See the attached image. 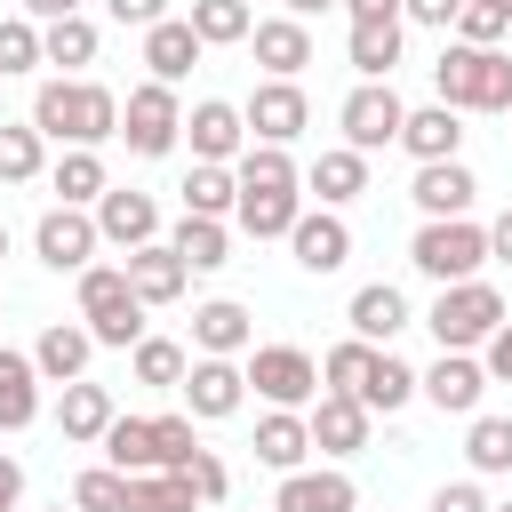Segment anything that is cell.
<instances>
[{
  "mask_svg": "<svg viewBox=\"0 0 512 512\" xmlns=\"http://www.w3.org/2000/svg\"><path fill=\"white\" fill-rule=\"evenodd\" d=\"M56 512H64V504H56ZM72 512H80V504H72Z\"/></svg>",
  "mask_w": 512,
  "mask_h": 512,
  "instance_id": "obj_61",
  "label": "cell"
},
{
  "mask_svg": "<svg viewBox=\"0 0 512 512\" xmlns=\"http://www.w3.org/2000/svg\"><path fill=\"white\" fill-rule=\"evenodd\" d=\"M192 480L184 472H128V512H192Z\"/></svg>",
  "mask_w": 512,
  "mask_h": 512,
  "instance_id": "obj_34",
  "label": "cell"
},
{
  "mask_svg": "<svg viewBox=\"0 0 512 512\" xmlns=\"http://www.w3.org/2000/svg\"><path fill=\"white\" fill-rule=\"evenodd\" d=\"M248 384H256L272 408H304V400L320 392V368H312L296 344H264V352L248 360Z\"/></svg>",
  "mask_w": 512,
  "mask_h": 512,
  "instance_id": "obj_8",
  "label": "cell"
},
{
  "mask_svg": "<svg viewBox=\"0 0 512 512\" xmlns=\"http://www.w3.org/2000/svg\"><path fill=\"white\" fill-rule=\"evenodd\" d=\"M456 8H464V0H400V16H416V24H440V32L456 24Z\"/></svg>",
  "mask_w": 512,
  "mask_h": 512,
  "instance_id": "obj_53",
  "label": "cell"
},
{
  "mask_svg": "<svg viewBox=\"0 0 512 512\" xmlns=\"http://www.w3.org/2000/svg\"><path fill=\"white\" fill-rule=\"evenodd\" d=\"M304 432H312V448L352 456V448H368V408H360L352 392H320V408L304 416Z\"/></svg>",
  "mask_w": 512,
  "mask_h": 512,
  "instance_id": "obj_13",
  "label": "cell"
},
{
  "mask_svg": "<svg viewBox=\"0 0 512 512\" xmlns=\"http://www.w3.org/2000/svg\"><path fill=\"white\" fill-rule=\"evenodd\" d=\"M56 424H64V440H104V424H112V392L104 384H64V408H56Z\"/></svg>",
  "mask_w": 512,
  "mask_h": 512,
  "instance_id": "obj_29",
  "label": "cell"
},
{
  "mask_svg": "<svg viewBox=\"0 0 512 512\" xmlns=\"http://www.w3.org/2000/svg\"><path fill=\"white\" fill-rule=\"evenodd\" d=\"M72 504L80 512H128V472H112V464L104 472H80L72 480Z\"/></svg>",
  "mask_w": 512,
  "mask_h": 512,
  "instance_id": "obj_45",
  "label": "cell"
},
{
  "mask_svg": "<svg viewBox=\"0 0 512 512\" xmlns=\"http://www.w3.org/2000/svg\"><path fill=\"white\" fill-rule=\"evenodd\" d=\"M472 192H480V184H472L464 160H416V192H408V200H416L424 216H464Z\"/></svg>",
  "mask_w": 512,
  "mask_h": 512,
  "instance_id": "obj_15",
  "label": "cell"
},
{
  "mask_svg": "<svg viewBox=\"0 0 512 512\" xmlns=\"http://www.w3.org/2000/svg\"><path fill=\"white\" fill-rule=\"evenodd\" d=\"M120 136H128V152H144V160H160L176 136H184V112H176V88L168 80H144V88H128V112H120Z\"/></svg>",
  "mask_w": 512,
  "mask_h": 512,
  "instance_id": "obj_6",
  "label": "cell"
},
{
  "mask_svg": "<svg viewBox=\"0 0 512 512\" xmlns=\"http://www.w3.org/2000/svg\"><path fill=\"white\" fill-rule=\"evenodd\" d=\"M488 512H512V504H488Z\"/></svg>",
  "mask_w": 512,
  "mask_h": 512,
  "instance_id": "obj_60",
  "label": "cell"
},
{
  "mask_svg": "<svg viewBox=\"0 0 512 512\" xmlns=\"http://www.w3.org/2000/svg\"><path fill=\"white\" fill-rule=\"evenodd\" d=\"M192 344H200V352H224V360H232V352L248 344V304H232V296L200 304V312H192Z\"/></svg>",
  "mask_w": 512,
  "mask_h": 512,
  "instance_id": "obj_27",
  "label": "cell"
},
{
  "mask_svg": "<svg viewBox=\"0 0 512 512\" xmlns=\"http://www.w3.org/2000/svg\"><path fill=\"white\" fill-rule=\"evenodd\" d=\"M400 328H408V296H400L392 280H376V288L352 296V336H360V344H392Z\"/></svg>",
  "mask_w": 512,
  "mask_h": 512,
  "instance_id": "obj_22",
  "label": "cell"
},
{
  "mask_svg": "<svg viewBox=\"0 0 512 512\" xmlns=\"http://www.w3.org/2000/svg\"><path fill=\"white\" fill-rule=\"evenodd\" d=\"M352 24H400V0H344Z\"/></svg>",
  "mask_w": 512,
  "mask_h": 512,
  "instance_id": "obj_54",
  "label": "cell"
},
{
  "mask_svg": "<svg viewBox=\"0 0 512 512\" xmlns=\"http://www.w3.org/2000/svg\"><path fill=\"white\" fill-rule=\"evenodd\" d=\"M80 320L96 344H136L144 336V296L128 288V264H88L80 272Z\"/></svg>",
  "mask_w": 512,
  "mask_h": 512,
  "instance_id": "obj_3",
  "label": "cell"
},
{
  "mask_svg": "<svg viewBox=\"0 0 512 512\" xmlns=\"http://www.w3.org/2000/svg\"><path fill=\"white\" fill-rule=\"evenodd\" d=\"M232 216H240V232H248V240H272V232H288L304 208H296V192H240V200H232Z\"/></svg>",
  "mask_w": 512,
  "mask_h": 512,
  "instance_id": "obj_33",
  "label": "cell"
},
{
  "mask_svg": "<svg viewBox=\"0 0 512 512\" xmlns=\"http://www.w3.org/2000/svg\"><path fill=\"white\" fill-rule=\"evenodd\" d=\"M32 416H40V368H32V352L0 344V432H24Z\"/></svg>",
  "mask_w": 512,
  "mask_h": 512,
  "instance_id": "obj_21",
  "label": "cell"
},
{
  "mask_svg": "<svg viewBox=\"0 0 512 512\" xmlns=\"http://www.w3.org/2000/svg\"><path fill=\"white\" fill-rule=\"evenodd\" d=\"M408 264L424 272V280H472L480 264H488V232L480 224H464V216H432L416 240H408Z\"/></svg>",
  "mask_w": 512,
  "mask_h": 512,
  "instance_id": "obj_4",
  "label": "cell"
},
{
  "mask_svg": "<svg viewBox=\"0 0 512 512\" xmlns=\"http://www.w3.org/2000/svg\"><path fill=\"white\" fill-rule=\"evenodd\" d=\"M368 352H376V344H360V336H352V344H336V352L320 360L328 392H360V376H368Z\"/></svg>",
  "mask_w": 512,
  "mask_h": 512,
  "instance_id": "obj_48",
  "label": "cell"
},
{
  "mask_svg": "<svg viewBox=\"0 0 512 512\" xmlns=\"http://www.w3.org/2000/svg\"><path fill=\"white\" fill-rule=\"evenodd\" d=\"M0 256H8V224H0Z\"/></svg>",
  "mask_w": 512,
  "mask_h": 512,
  "instance_id": "obj_59",
  "label": "cell"
},
{
  "mask_svg": "<svg viewBox=\"0 0 512 512\" xmlns=\"http://www.w3.org/2000/svg\"><path fill=\"white\" fill-rule=\"evenodd\" d=\"M192 32H200V48H224V40H248V0H192V16H184Z\"/></svg>",
  "mask_w": 512,
  "mask_h": 512,
  "instance_id": "obj_37",
  "label": "cell"
},
{
  "mask_svg": "<svg viewBox=\"0 0 512 512\" xmlns=\"http://www.w3.org/2000/svg\"><path fill=\"white\" fill-rule=\"evenodd\" d=\"M392 64H400V24H352V72L392 80Z\"/></svg>",
  "mask_w": 512,
  "mask_h": 512,
  "instance_id": "obj_35",
  "label": "cell"
},
{
  "mask_svg": "<svg viewBox=\"0 0 512 512\" xmlns=\"http://www.w3.org/2000/svg\"><path fill=\"white\" fill-rule=\"evenodd\" d=\"M160 16H168V0H112V24H136V32H144V24H160Z\"/></svg>",
  "mask_w": 512,
  "mask_h": 512,
  "instance_id": "obj_51",
  "label": "cell"
},
{
  "mask_svg": "<svg viewBox=\"0 0 512 512\" xmlns=\"http://www.w3.org/2000/svg\"><path fill=\"white\" fill-rule=\"evenodd\" d=\"M184 256L176 248H160V240H144V248H128V288L144 296V304H176L184 296Z\"/></svg>",
  "mask_w": 512,
  "mask_h": 512,
  "instance_id": "obj_19",
  "label": "cell"
},
{
  "mask_svg": "<svg viewBox=\"0 0 512 512\" xmlns=\"http://www.w3.org/2000/svg\"><path fill=\"white\" fill-rule=\"evenodd\" d=\"M240 392H248V376H240L224 352H200V368H184V400H192V416H232Z\"/></svg>",
  "mask_w": 512,
  "mask_h": 512,
  "instance_id": "obj_16",
  "label": "cell"
},
{
  "mask_svg": "<svg viewBox=\"0 0 512 512\" xmlns=\"http://www.w3.org/2000/svg\"><path fill=\"white\" fill-rule=\"evenodd\" d=\"M32 248H40L48 272H88V256H96V216H80V208H48L40 232H32Z\"/></svg>",
  "mask_w": 512,
  "mask_h": 512,
  "instance_id": "obj_9",
  "label": "cell"
},
{
  "mask_svg": "<svg viewBox=\"0 0 512 512\" xmlns=\"http://www.w3.org/2000/svg\"><path fill=\"white\" fill-rule=\"evenodd\" d=\"M496 320H504V296H496L488 280H448L440 304H432V336H440V352H472V344H488Z\"/></svg>",
  "mask_w": 512,
  "mask_h": 512,
  "instance_id": "obj_5",
  "label": "cell"
},
{
  "mask_svg": "<svg viewBox=\"0 0 512 512\" xmlns=\"http://www.w3.org/2000/svg\"><path fill=\"white\" fill-rule=\"evenodd\" d=\"M184 128H192V152H200V160H232L248 120H240L232 104H216V96H208V104H192V120H184Z\"/></svg>",
  "mask_w": 512,
  "mask_h": 512,
  "instance_id": "obj_26",
  "label": "cell"
},
{
  "mask_svg": "<svg viewBox=\"0 0 512 512\" xmlns=\"http://www.w3.org/2000/svg\"><path fill=\"white\" fill-rule=\"evenodd\" d=\"M496 384H512V320H496V336H488V360H480Z\"/></svg>",
  "mask_w": 512,
  "mask_h": 512,
  "instance_id": "obj_50",
  "label": "cell"
},
{
  "mask_svg": "<svg viewBox=\"0 0 512 512\" xmlns=\"http://www.w3.org/2000/svg\"><path fill=\"white\" fill-rule=\"evenodd\" d=\"M320 8H336V0H288V16H320Z\"/></svg>",
  "mask_w": 512,
  "mask_h": 512,
  "instance_id": "obj_58",
  "label": "cell"
},
{
  "mask_svg": "<svg viewBox=\"0 0 512 512\" xmlns=\"http://www.w3.org/2000/svg\"><path fill=\"white\" fill-rule=\"evenodd\" d=\"M40 64H96V24L88 16H56L40 32Z\"/></svg>",
  "mask_w": 512,
  "mask_h": 512,
  "instance_id": "obj_38",
  "label": "cell"
},
{
  "mask_svg": "<svg viewBox=\"0 0 512 512\" xmlns=\"http://www.w3.org/2000/svg\"><path fill=\"white\" fill-rule=\"evenodd\" d=\"M344 144L352 152H384V144H400V120H408V104L392 96V80H360L352 96H344Z\"/></svg>",
  "mask_w": 512,
  "mask_h": 512,
  "instance_id": "obj_7",
  "label": "cell"
},
{
  "mask_svg": "<svg viewBox=\"0 0 512 512\" xmlns=\"http://www.w3.org/2000/svg\"><path fill=\"white\" fill-rule=\"evenodd\" d=\"M456 32H464V48H496L512 32V0H464L456 8Z\"/></svg>",
  "mask_w": 512,
  "mask_h": 512,
  "instance_id": "obj_42",
  "label": "cell"
},
{
  "mask_svg": "<svg viewBox=\"0 0 512 512\" xmlns=\"http://www.w3.org/2000/svg\"><path fill=\"white\" fill-rule=\"evenodd\" d=\"M152 232H160L152 192H112V184H104V200H96V240H112V248H144Z\"/></svg>",
  "mask_w": 512,
  "mask_h": 512,
  "instance_id": "obj_12",
  "label": "cell"
},
{
  "mask_svg": "<svg viewBox=\"0 0 512 512\" xmlns=\"http://www.w3.org/2000/svg\"><path fill=\"white\" fill-rule=\"evenodd\" d=\"M88 352H96V336H88V328H64V320H56V328H48L40 344H32V368H40V376H56V384H72V376L88 368Z\"/></svg>",
  "mask_w": 512,
  "mask_h": 512,
  "instance_id": "obj_28",
  "label": "cell"
},
{
  "mask_svg": "<svg viewBox=\"0 0 512 512\" xmlns=\"http://www.w3.org/2000/svg\"><path fill=\"white\" fill-rule=\"evenodd\" d=\"M432 88L448 112H512V56L504 48H440L432 64Z\"/></svg>",
  "mask_w": 512,
  "mask_h": 512,
  "instance_id": "obj_2",
  "label": "cell"
},
{
  "mask_svg": "<svg viewBox=\"0 0 512 512\" xmlns=\"http://www.w3.org/2000/svg\"><path fill=\"white\" fill-rule=\"evenodd\" d=\"M416 392H424L440 416H472V408H480V392H488V368H480V360H464V352H440V360L416 376Z\"/></svg>",
  "mask_w": 512,
  "mask_h": 512,
  "instance_id": "obj_10",
  "label": "cell"
},
{
  "mask_svg": "<svg viewBox=\"0 0 512 512\" xmlns=\"http://www.w3.org/2000/svg\"><path fill=\"white\" fill-rule=\"evenodd\" d=\"M304 448H312V432H304V416H296V408H272V416L256 424V464L296 472V464H304Z\"/></svg>",
  "mask_w": 512,
  "mask_h": 512,
  "instance_id": "obj_25",
  "label": "cell"
},
{
  "mask_svg": "<svg viewBox=\"0 0 512 512\" xmlns=\"http://www.w3.org/2000/svg\"><path fill=\"white\" fill-rule=\"evenodd\" d=\"M432 512H488V496H480L472 480H456V488H440V496H432Z\"/></svg>",
  "mask_w": 512,
  "mask_h": 512,
  "instance_id": "obj_52",
  "label": "cell"
},
{
  "mask_svg": "<svg viewBox=\"0 0 512 512\" xmlns=\"http://www.w3.org/2000/svg\"><path fill=\"white\" fill-rule=\"evenodd\" d=\"M32 128L56 144H104V136H120V96L96 80H48L32 96Z\"/></svg>",
  "mask_w": 512,
  "mask_h": 512,
  "instance_id": "obj_1",
  "label": "cell"
},
{
  "mask_svg": "<svg viewBox=\"0 0 512 512\" xmlns=\"http://www.w3.org/2000/svg\"><path fill=\"white\" fill-rule=\"evenodd\" d=\"M16 496H24V464L0 456V512H16Z\"/></svg>",
  "mask_w": 512,
  "mask_h": 512,
  "instance_id": "obj_55",
  "label": "cell"
},
{
  "mask_svg": "<svg viewBox=\"0 0 512 512\" xmlns=\"http://www.w3.org/2000/svg\"><path fill=\"white\" fill-rule=\"evenodd\" d=\"M40 64V32L32 16H0V72H32Z\"/></svg>",
  "mask_w": 512,
  "mask_h": 512,
  "instance_id": "obj_47",
  "label": "cell"
},
{
  "mask_svg": "<svg viewBox=\"0 0 512 512\" xmlns=\"http://www.w3.org/2000/svg\"><path fill=\"white\" fill-rule=\"evenodd\" d=\"M168 248L184 256V272H216V264H232V256H224V248H232V240H224V216H184Z\"/></svg>",
  "mask_w": 512,
  "mask_h": 512,
  "instance_id": "obj_31",
  "label": "cell"
},
{
  "mask_svg": "<svg viewBox=\"0 0 512 512\" xmlns=\"http://www.w3.org/2000/svg\"><path fill=\"white\" fill-rule=\"evenodd\" d=\"M488 256H504V264H512V208L488 224Z\"/></svg>",
  "mask_w": 512,
  "mask_h": 512,
  "instance_id": "obj_56",
  "label": "cell"
},
{
  "mask_svg": "<svg viewBox=\"0 0 512 512\" xmlns=\"http://www.w3.org/2000/svg\"><path fill=\"white\" fill-rule=\"evenodd\" d=\"M248 40H256V64H264L272 80H296V72L312 64V32H304V16H272V24H248Z\"/></svg>",
  "mask_w": 512,
  "mask_h": 512,
  "instance_id": "obj_14",
  "label": "cell"
},
{
  "mask_svg": "<svg viewBox=\"0 0 512 512\" xmlns=\"http://www.w3.org/2000/svg\"><path fill=\"white\" fill-rule=\"evenodd\" d=\"M232 184L240 192H296V160L280 144H256V152H240V176Z\"/></svg>",
  "mask_w": 512,
  "mask_h": 512,
  "instance_id": "obj_39",
  "label": "cell"
},
{
  "mask_svg": "<svg viewBox=\"0 0 512 512\" xmlns=\"http://www.w3.org/2000/svg\"><path fill=\"white\" fill-rule=\"evenodd\" d=\"M288 248H296L304 272H344L352 232H344V216H296V224H288Z\"/></svg>",
  "mask_w": 512,
  "mask_h": 512,
  "instance_id": "obj_18",
  "label": "cell"
},
{
  "mask_svg": "<svg viewBox=\"0 0 512 512\" xmlns=\"http://www.w3.org/2000/svg\"><path fill=\"white\" fill-rule=\"evenodd\" d=\"M352 504L360 496L344 472H280V496H272V512H352Z\"/></svg>",
  "mask_w": 512,
  "mask_h": 512,
  "instance_id": "obj_20",
  "label": "cell"
},
{
  "mask_svg": "<svg viewBox=\"0 0 512 512\" xmlns=\"http://www.w3.org/2000/svg\"><path fill=\"white\" fill-rule=\"evenodd\" d=\"M104 456H112V472H160L152 416H112V424H104Z\"/></svg>",
  "mask_w": 512,
  "mask_h": 512,
  "instance_id": "obj_30",
  "label": "cell"
},
{
  "mask_svg": "<svg viewBox=\"0 0 512 512\" xmlns=\"http://www.w3.org/2000/svg\"><path fill=\"white\" fill-rule=\"evenodd\" d=\"M184 480H192V496H200V504H216V496H224V464H216L208 448H192V464H184Z\"/></svg>",
  "mask_w": 512,
  "mask_h": 512,
  "instance_id": "obj_49",
  "label": "cell"
},
{
  "mask_svg": "<svg viewBox=\"0 0 512 512\" xmlns=\"http://www.w3.org/2000/svg\"><path fill=\"white\" fill-rule=\"evenodd\" d=\"M400 144H408L416 160H456L464 128H456V112H448V104H424V112H408V120H400Z\"/></svg>",
  "mask_w": 512,
  "mask_h": 512,
  "instance_id": "obj_24",
  "label": "cell"
},
{
  "mask_svg": "<svg viewBox=\"0 0 512 512\" xmlns=\"http://www.w3.org/2000/svg\"><path fill=\"white\" fill-rule=\"evenodd\" d=\"M464 456H472V472H512V416H472Z\"/></svg>",
  "mask_w": 512,
  "mask_h": 512,
  "instance_id": "obj_41",
  "label": "cell"
},
{
  "mask_svg": "<svg viewBox=\"0 0 512 512\" xmlns=\"http://www.w3.org/2000/svg\"><path fill=\"white\" fill-rule=\"evenodd\" d=\"M144 64H152V80H184L192 64H200V32L184 24V16H160V24H144Z\"/></svg>",
  "mask_w": 512,
  "mask_h": 512,
  "instance_id": "obj_17",
  "label": "cell"
},
{
  "mask_svg": "<svg viewBox=\"0 0 512 512\" xmlns=\"http://www.w3.org/2000/svg\"><path fill=\"white\" fill-rule=\"evenodd\" d=\"M352 400H360L368 416H376V408L392 416V408H408V400H416V368H408V360H392V352H368V376H360V392H352Z\"/></svg>",
  "mask_w": 512,
  "mask_h": 512,
  "instance_id": "obj_23",
  "label": "cell"
},
{
  "mask_svg": "<svg viewBox=\"0 0 512 512\" xmlns=\"http://www.w3.org/2000/svg\"><path fill=\"white\" fill-rule=\"evenodd\" d=\"M264 144H288V136H304V120H312V104H304V88L296 80H264L256 96H248V112H240Z\"/></svg>",
  "mask_w": 512,
  "mask_h": 512,
  "instance_id": "obj_11",
  "label": "cell"
},
{
  "mask_svg": "<svg viewBox=\"0 0 512 512\" xmlns=\"http://www.w3.org/2000/svg\"><path fill=\"white\" fill-rule=\"evenodd\" d=\"M136 384H184V344L136 336Z\"/></svg>",
  "mask_w": 512,
  "mask_h": 512,
  "instance_id": "obj_44",
  "label": "cell"
},
{
  "mask_svg": "<svg viewBox=\"0 0 512 512\" xmlns=\"http://www.w3.org/2000/svg\"><path fill=\"white\" fill-rule=\"evenodd\" d=\"M152 448H160V472H184L192 464V416H152Z\"/></svg>",
  "mask_w": 512,
  "mask_h": 512,
  "instance_id": "obj_46",
  "label": "cell"
},
{
  "mask_svg": "<svg viewBox=\"0 0 512 512\" xmlns=\"http://www.w3.org/2000/svg\"><path fill=\"white\" fill-rule=\"evenodd\" d=\"M240 200V184L224 176V160H200L192 176H184V216H224Z\"/></svg>",
  "mask_w": 512,
  "mask_h": 512,
  "instance_id": "obj_40",
  "label": "cell"
},
{
  "mask_svg": "<svg viewBox=\"0 0 512 512\" xmlns=\"http://www.w3.org/2000/svg\"><path fill=\"white\" fill-rule=\"evenodd\" d=\"M24 16H40V24H56V16H80V0H24Z\"/></svg>",
  "mask_w": 512,
  "mask_h": 512,
  "instance_id": "obj_57",
  "label": "cell"
},
{
  "mask_svg": "<svg viewBox=\"0 0 512 512\" xmlns=\"http://www.w3.org/2000/svg\"><path fill=\"white\" fill-rule=\"evenodd\" d=\"M40 176V128H0V184H32Z\"/></svg>",
  "mask_w": 512,
  "mask_h": 512,
  "instance_id": "obj_43",
  "label": "cell"
},
{
  "mask_svg": "<svg viewBox=\"0 0 512 512\" xmlns=\"http://www.w3.org/2000/svg\"><path fill=\"white\" fill-rule=\"evenodd\" d=\"M56 192H64V208L104 200V160H96V144H72V152L56 160Z\"/></svg>",
  "mask_w": 512,
  "mask_h": 512,
  "instance_id": "obj_36",
  "label": "cell"
},
{
  "mask_svg": "<svg viewBox=\"0 0 512 512\" xmlns=\"http://www.w3.org/2000/svg\"><path fill=\"white\" fill-rule=\"evenodd\" d=\"M312 192H320L328 208L352 200V192H368V152H352V144H344V152H320V160H312Z\"/></svg>",
  "mask_w": 512,
  "mask_h": 512,
  "instance_id": "obj_32",
  "label": "cell"
}]
</instances>
